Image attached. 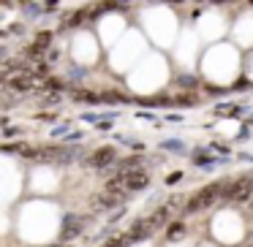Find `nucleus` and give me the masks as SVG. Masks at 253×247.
<instances>
[{
    "label": "nucleus",
    "mask_w": 253,
    "mask_h": 247,
    "mask_svg": "<svg viewBox=\"0 0 253 247\" xmlns=\"http://www.w3.org/2000/svg\"><path fill=\"white\" fill-rule=\"evenodd\" d=\"M112 160H115V149H112V147H101L98 152H95L93 158H90V163H93V166H98V169H101V166L112 163Z\"/></svg>",
    "instance_id": "obj_2"
},
{
    "label": "nucleus",
    "mask_w": 253,
    "mask_h": 247,
    "mask_svg": "<svg viewBox=\"0 0 253 247\" xmlns=\"http://www.w3.org/2000/svg\"><path fill=\"white\" fill-rule=\"evenodd\" d=\"M218 190H220L218 185H210V187H204V190H199V193H196V198H193V201L188 204V209H202V207H207V204L212 201L215 196H218Z\"/></svg>",
    "instance_id": "obj_1"
}]
</instances>
